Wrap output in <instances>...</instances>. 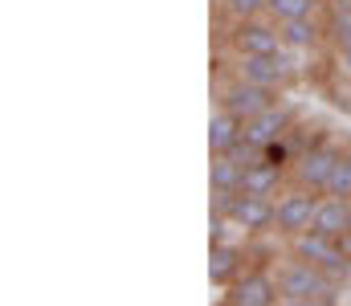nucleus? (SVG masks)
<instances>
[{"label": "nucleus", "mask_w": 351, "mask_h": 306, "mask_svg": "<svg viewBox=\"0 0 351 306\" xmlns=\"http://www.w3.org/2000/svg\"><path fill=\"white\" fill-rule=\"evenodd\" d=\"M290 184V168L282 164H269V160H258L245 168V180H241V192H262V196H278L282 188Z\"/></svg>", "instance_id": "12"}, {"label": "nucleus", "mask_w": 351, "mask_h": 306, "mask_svg": "<svg viewBox=\"0 0 351 306\" xmlns=\"http://www.w3.org/2000/svg\"><path fill=\"white\" fill-rule=\"evenodd\" d=\"M274 102H278V90H265V86H258V82H245V78H237L233 70H229V78L217 86V106L233 110L241 123L258 118V114L269 110Z\"/></svg>", "instance_id": "5"}, {"label": "nucleus", "mask_w": 351, "mask_h": 306, "mask_svg": "<svg viewBox=\"0 0 351 306\" xmlns=\"http://www.w3.org/2000/svg\"><path fill=\"white\" fill-rule=\"evenodd\" d=\"M233 74L245 82H258L265 90H286L294 82L290 49H282V53H233Z\"/></svg>", "instance_id": "4"}, {"label": "nucleus", "mask_w": 351, "mask_h": 306, "mask_svg": "<svg viewBox=\"0 0 351 306\" xmlns=\"http://www.w3.org/2000/svg\"><path fill=\"white\" fill-rule=\"evenodd\" d=\"M221 8L229 21H250V16H265L269 0H221Z\"/></svg>", "instance_id": "19"}, {"label": "nucleus", "mask_w": 351, "mask_h": 306, "mask_svg": "<svg viewBox=\"0 0 351 306\" xmlns=\"http://www.w3.org/2000/svg\"><path fill=\"white\" fill-rule=\"evenodd\" d=\"M229 49L233 53H282V25L274 16H250V21H233L229 29Z\"/></svg>", "instance_id": "6"}, {"label": "nucleus", "mask_w": 351, "mask_h": 306, "mask_svg": "<svg viewBox=\"0 0 351 306\" xmlns=\"http://www.w3.org/2000/svg\"><path fill=\"white\" fill-rule=\"evenodd\" d=\"M323 37H327V29H323L319 12H315V16H298V21H282V41H286L290 53H306V49H315Z\"/></svg>", "instance_id": "14"}, {"label": "nucleus", "mask_w": 351, "mask_h": 306, "mask_svg": "<svg viewBox=\"0 0 351 306\" xmlns=\"http://www.w3.org/2000/svg\"><path fill=\"white\" fill-rule=\"evenodd\" d=\"M311 229L323 233V237H335V241H339V237L351 229V201H343V196H327V192H323V201H319V208H315Z\"/></svg>", "instance_id": "11"}, {"label": "nucleus", "mask_w": 351, "mask_h": 306, "mask_svg": "<svg viewBox=\"0 0 351 306\" xmlns=\"http://www.w3.org/2000/svg\"><path fill=\"white\" fill-rule=\"evenodd\" d=\"M241 139H245V123H241L233 110L217 106V114L208 118V151H213V155H225V151H233Z\"/></svg>", "instance_id": "13"}, {"label": "nucleus", "mask_w": 351, "mask_h": 306, "mask_svg": "<svg viewBox=\"0 0 351 306\" xmlns=\"http://www.w3.org/2000/svg\"><path fill=\"white\" fill-rule=\"evenodd\" d=\"M245 262H250V249H245V245H237V241H217V245H213V262H208V278L229 290V286L250 270Z\"/></svg>", "instance_id": "9"}, {"label": "nucleus", "mask_w": 351, "mask_h": 306, "mask_svg": "<svg viewBox=\"0 0 351 306\" xmlns=\"http://www.w3.org/2000/svg\"><path fill=\"white\" fill-rule=\"evenodd\" d=\"M229 220H233L245 237H265V233H274V196H262V192H237Z\"/></svg>", "instance_id": "8"}, {"label": "nucleus", "mask_w": 351, "mask_h": 306, "mask_svg": "<svg viewBox=\"0 0 351 306\" xmlns=\"http://www.w3.org/2000/svg\"><path fill=\"white\" fill-rule=\"evenodd\" d=\"M229 306H278V274L265 266H250L225 294Z\"/></svg>", "instance_id": "7"}, {"label": "nucleus", "mask_w": 351, "mask_h": 306, "mask_svg": "<svg viewBox=\"0 0 351 306\" xmlns=\"http://www.w3.org/2000/svg\"><path fill=\"white\" fill-rule=\"evenodd\" d=\"M323 29L335 49L351 45V0H323Z\"/></svg>", "instance_id": "15"}, {"label": "nucleus", "mask_w": 351, "mask_h": 306, "mask_svg": "<svg viewBox=\"0 0 351 306\" xmlns=\"http://www.w3.org/2000/svg\"><path fill=\"white\" fill-rule=\"evenodd\" d=\"M327 196L351 201V151L339 155V164H335V172H331V184H327Z\"/></svg>", "instance_id": "18"}, {"label": "nucleus", "mask_w": 351, "mask_h": 306, "mask_svg": "<svg viewBox=\"0 0 351 306\" xmlns=\"http://www.w3.org/2000/svg\"><path fill=\"white\" fill-rule=\"evenodd\" d=\"M319 201H323V192L302 188V184H286V188L274 196V233L290 241V237H298L302 229H311Z\"/></svg>", "instance_id": "2"}, {"label": "nucleus", "mask_w": 351, "mask_h": 306, "mask_svg": "<svg viewBox=\"0 0 351 306\" xmlns=\"http://www.w3.org/2000/svg\"><path fill=\"white\" fill-rule=\"evenodd\" d=\"M339 245H343V253H348V257H351V229H348V233H343V237H339Z\"/></svg>", "instance_id": "20"}, {"label": "nucleus", "mask_w": 351, "mask_h": 306, "mask_svg": "<svg viewBox=\"0 0 351 306\" xmlns=\"http://www.w3.org/2000/svg\"><path fill=\"white\" fill-rule=\"evenodd\" d=\"M241 180H245V164H237L229 151H225V155H213V168H208V184H213V188H233V192H241Z\"/></svg>", "instance_id": "16"}, {"label": "nucleus", "mask_w": 351, "mask_h": 306, "mask_svg": "<svg viewBox=\"0 0 351 306\" xmlns=\"http://www.w3.org/2000/svg\"><path fill=\"white\" fill-rule=\"evenodd\" d=\"M290 127H294V110L278 99L269 110H262L258 118H250V123H245V139H250V143H258V147H265V143H274V139L290 135Z\"/></svg>", "instance_id": "10"}, {"label": "nucleus", "mask_w": 351, "mask_h": 306, "mask_svg": "<svg viewBox=\"0 0 351 306\" xmlns=\"http://www.w3.org/2000/svg\"><path fill=\"white\" fill-rule=\"evenodd\" d=\"M319 4H323V0H269V8H265V16H274V21L282 25V21H298V16H315V12H319Z\"/></svg>", "instance_id": "17"}, {"label": "nucleus", "mask_w": 351, "mask_h": 306, "mask_svg": "<svg viewBox=\"0 0 351 306\" xmlns=\"http://www.w3.org/2000/svg\"><path fill=\"white\" fill-rule=\"evenodd\" d=\"M339 155H343V147H339L335 139H327V135H323L319 143H311V147L290 164V184H302V188L327 192V184H331V172H335Z\"/></svg>", "instance_id": "3"}, {"label": "nucleus", "mask_w": 351, "mask_h": 306, "mask_svg": "<svg viewBox=\"0 0 351 306\" xmlns=\"http://www.w3.org/2000/svg\"><path fill=\"white\" fill-rule=\"evenodd\" d=\"M274 274H278V298L286 306L339 303V290H343V286H335L319 262H306V257L290 253V257H282V266H278Z\"/></svg>", "instance_id": "1"}]
</instances>
